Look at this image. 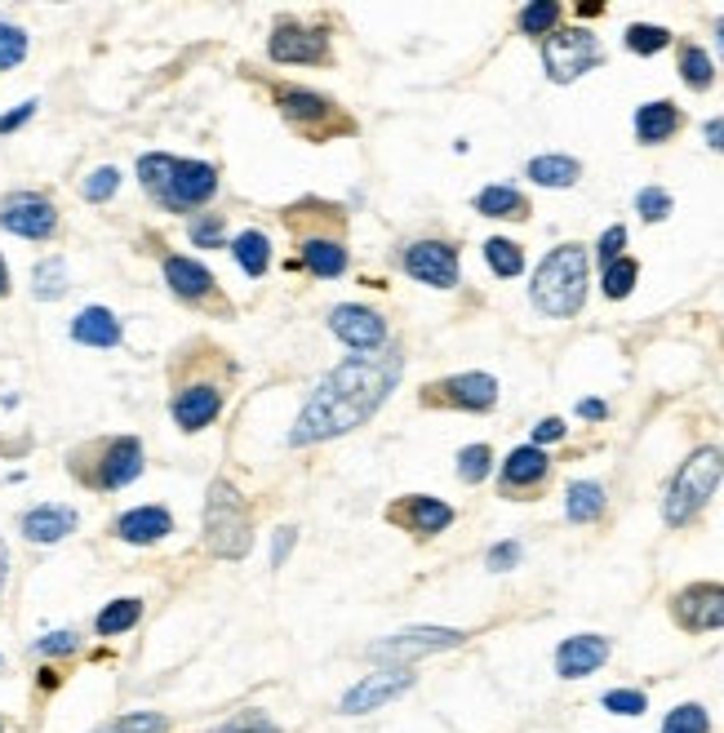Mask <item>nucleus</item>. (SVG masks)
<instances>
[{
	"instance_id": "5",
	"label": "nucleus",
	"mask_w": 724,
	"mask_h": 733,
	"mask_svg": "<svg viewBox=\"0 0 724 733\" xmlns=\"http://www.w3.org/2000/svg\"><path fill=\"white\" fill-rule=\"evenodd\" d=\"M205 543H209V551L218 560H241L254 547L250 507L241 502V493L227 480H214L209 485V498H205Z\"/></svg>"
},
{
	"instance_id": "32",
	"label": "nucleus",
	"mask_w": 724,
	"mask_h": 733,
	"mask_svg": "<svg viewBox=\"0 0 724 733\" xmlns=\"http://www.w3.org/2000/svg\"><path fill=\"white\" fill-rule=\"evenodd\" d=\"M143 618V600H134V596H125V600H111L102 614H98V636H125L134 623Z\"/></svg>"
},
{
	"instance_id": "19",
	"label": "nucleus",
	"mask_w": 724,
	"mask_h": 733,
	"mask_svg": "<svg viewBox=\"0 0 724 733\" xmlns=\"http://www.w3.org/2000/svg\"><path fill=\"white\" fill-rule=\"evenodd\" d=\"M218 409H223V391L209 387V382H196V387L178 391V400H174V422H178L183 431H200V427H209V422L218 418Z\"/></svg>"
},
{
	"instance_id": "45",
	"label": "nucleus",
	"mask_w": 724,
	"mask_h": 733,
	"mask_svg": "<svg viewBox=\"0 0 724 733\" xmlns=\"http://www.w3.org/2000/svg\"><path fill=\"white\" fill-rule=\"evenodd\" d=\"M623 245H627V227L618 223V227H609V232L600 236V245H596L600 263H605V267H609V263H618V258H623Z\"/></svg>"
},
{
	"instance_id": "41",
	"label": "nucleus",
	"mask_w": 724,
	"mask_h": 733,
	"mask_svg": "<svg viewBox=\"0 0 724 733\" xmlns=\"http://www.w3.org/2000/svg\"><path fill=\"white\" fill-rule=\"evenodd\" d=\"M116 187H120V169L102 165V169H94V174L85 178V187H80V192H85V201H94V205H98V201H111V196H116Z\"/></svg>"
},
{
	"instance_id": "2",
	"label": "nucleus",
	"mask_w": 724,
	"mask_h": 733,
	"mask_svg": "<svg viewBox=\"0 0 724 733\" xmlns=\"http://www.w3.org/2000/svg\"><path fill=\"white\" fill-rule=\"evenodd\" d=\"M138 183L160 201L165 209H200L218 192V169L205 160H178L165 152H151L138 160Z\"/></svg>"
},
{
	"instance_id": "57",
	"label": "nucleus",
	"mask_w": 724,
	"mask_h": 733,
	"mask_svg": "<svg viewBox=\"0 0 724 733\" xmlns=\"http://www.w3.org/2000/svg\"><path fill=\"white\" fill-rule=\"evenodd\" d=\"M716 45H721V58H724V22H716Z\"/></svg>"
},
{
	"instance_id": "55",
	"label": "nucleus",
	"mask_w": 724,
	"mask_h": 733,
	"mask_svg": "<svg viewBox=\"0 0 724 733\" xmlns=\"http://www.w3.org/2000/svg\"><path fill=\"white\" fill-rule=\"evenodd\" d=\"M4 578H9V547L0 543V592H4Z\"/></svg>"
},
{
	"instance_id": "14",
	"label": "nucleus",
	"mask_w": 724,
	"mask_h": 733,
	"mask_svg": "<svg viewBox=\"0 0 724 733\" xmlns=\"http://www.w3.org/2000/svg\"><path fill=\"white\" fill-rule=\"evenodd\" d=\"M267 53L276 62H330V36L321 27L303 22H281L267 40Z\"/></svg>"
},
{
	"instance_id": "37",
	"label": "nucleus",
	"mask_w": 724,
	"mask_h": 733,
	"mask_svg": "<svg viewBox=\"0 0 724 733\" xmlns=\"http://www.w3.org/2000/svg\"><path fill=\"white\" fill-rule=\"evenodd\" d=\"M636 276H640V263L636 258H618V263H609L605 267V299H627L632 290H636Z\"/></svg>"
},
{
	"instance_id": "39",
	"label": "nucleus",
	"mask_w": 724,
	"mask_h": 733,
	"mask_svg": "<svg viewBox=\"0 0 724 733\" xmlns=\"http://www.w3.org/2000/svg\"><path fill=\"white\" fill-rule=\"evenodd\" d=\"M489 471H493V449H489V444H467V449L458 453V476H462L467 485H480Z\"/></svg>"
},
{
	"instance_id": "30",
	"label": "nucleus",
	"mask_w": 724,
	"mask_h": 733,
	"mask_svg": "<svg viewBox=\"0 0 724 733\" xmlns=\"http://www.w3.org/2000/svg\"><path fill=\"white\" fill-rule=\"evenodd\" d=\"M485 263L493 267V276L511 281V276L525 272V250H520L516 241H507V236H489V241H485Z\"/></svg>"
},
{
	"instance_id": "35",
	"label": "nucleus",
	"mask_w": 724,
	"mask_h": 733,
	"mask_svg": "<svg viewBox=\"0 0 724 733\" xmlns=\"http://www.w3.org/2000/svg\"><path fill=\"white\" fill-rule=\"evenodd\" d=\"M623 45L632 49V53H663L667 45H672V31L667 27H658V22H632L627 27V36H623Z\"/></svg>"
},
{
	"instance_id": "12",
	"label": "nucleus",
	"mask_w": 724,
	"mask_h": 733,
	"mask_svg": "<svg viewBox=\"0 0 724 733\" xmlns=\"http://www.w3.org/2000/svg\"><path fill=\"white\" fill-rule=\"evenodd\" d=\"M672 614L685 632H721L724 627V587L721 583H694L672 600Z\"/></svg>"
},
{
	"instance_id": "8",
	"label": "nucleus",
	"mask_w": 724,
	"mask_h": 733,
	"mask_svg": "<svg viewBox=\"0 0 724 733\" xmlns=\"http://www.w3.org/2000/svg\"><path fill=\"white\" fill-rule=\"evenodd\" d=\"M462 641H467V632H458V627H404V632L378 641L369 654L382 658V663H409V658H422V654L458 649Z\"/></svg>"
},
{
	"instance_id": "18",
	"label": "nucleus",
	"mask_w": 724,
	"mask_h": 733,
	"mask_svg": "<svg viewBox=\"0 0 724 733\" xmlns=\"http://www.w3.org/2000/svg\"><path fill=\"white\" fill-rule=\"evenodd\" d=\"M138 476H143V440H134V436L111 440V444H107V458H102V467H98V485H102V489H125V485L138 480Z\"/></svg>"
},
{
	"instance_id": "9",
	"label": "nucleus",
	"mask_w": 724,
	"mask_h": 733,
	"mask_svg": "<svg viewBox=\"0 0 724 733\" xmlns=\"http://www.w3.org/2000/svg\"><path fill=\"white\" fill-rule=\"evenodd\" d=\"M404 272L431 290H453L458 285V250L449 241H413L404 250Z\"/></svg>"
},
{
	"instance_id": "40",
	"label": "nucleus",
	"mask_w": 724,
	"mask_h": 733,
	"mask_svg": "<svg viewBox=\"0 0 724 733\" xmlns=\"http://www.w3.org/2000/svg\"><path fill=\"white\" fill-rule=\"evenodd\" d=\"M22 58H27V31L13 22H0V71L18 67Z\"/></svg>"
},
{
	"instance_id": "24",
	"label": "nucleus",
	"mask_w": 724,
	"mask_h": 733,
	"mask_svg": "<svg viewBox=\"0 0 724 733\" xmlns=\"http://www.w3.org/2000/svg\"><path fill=\"white\" fill-rule=\"evenodd\" d=\"M165 281L178 299H209L214 294V276L209 267H200L196 258H183V254H169L165 258Z\"/></svg>"
},
{
	"instance_id": "38",
	"label": "nucleus",
	"mask_w": 724,
	"mask_h": 733,
	"mask_svg": "<svg viewBox=\"0 0 724 733\" xmlns=\"http://www.w3.org/2000/svg\"><path fill=\"white\" fill-rule=\"evenodd\" d=\"M663 733H712V716H707V707H698V703H681V707L663 721Z\"/></svg>"
},
{
	"instance_id": "54",
	"label": "nucleus",
	"mask_w": 724,
	"mask_h": 733,
	"mask_svg": "<svg viewBox=\"0 0 724 733\" xmlns=\"http://www.w3.org/2000/svg\"><path fill=\"white\" fill-rule=\"evenodd\" d=\"M223 733H281L276 725H267V721H250V725H232V730Z\"/></svg>"
},
{
	"instance_id": "6",
	"label": "nucleus",
	"mask_w": 724,
	"mask_h": 733,
	"mask_svg": "<svg viewBox=\"0 0 724 733\" xmlns=\"http://www.w3.org/2000/svg\"><path fill=\"white\" fill-rule=\"evenodd\" d=\"M605 62V45L596 31L587 27H556L547 40H542V67L556 85H569L587 71H596Z\"/></svg>"
},
{
	"instance_id": "17",
	"label": "nucleus",
	"mask_w": 724,
	"mask_h": 733,
	"mask_svg": "<svg viewBox=\"0 0 724 733\" xmlns=\"http://www.w3.org/2000/svg\"><path fill=\"white\" fill-rule=\"evenodd\" d=\"M276 98H281V111L294 120V125H303L307 134H325V125H339L343 116H339V107L325 98V94H307V89H276ZM348 125V120H343Z\"/></svg>"
},
{
	"instance_id": "7",
	"label": "nucleus",
	"mask_w": 724,
	"mask_h": 733,
	"mask_svg": "<svg viewBox=\"0 0 724 733\" xmlns=\"http://www.w3.org/2000/svg\"><path fill=\"white\" fill-rule=\"evenodd\" d=\"M422 404L485 413V409L498 404V378H489V373H453V378H440V382H431L422 391Z\"/></svg>"
},
{
	"instance_id": "44",
	"label": "nucleus",
	"mask_w": 724,
	"mask_h": 733,
	"mask_svg": "<svg viewBox=\"0 0 724 733\" xmlns=\"http://www.w3.org/2000/svg\"><path fill=\"white\" fill-rule=\"evenodd\" d=\"M169 730V721L160 716V712H129V716H120L111 733H165Z\"/></svg>"
},
{
	"instance_id": "36",
	"label": "nucleus",
	"mask_w": 724,
	"mask_h": 733,
	"mask_svg": "<svg viewBox=\"0 0 724 733\" xmlns=\"http://www.w3.org/2000/svg\"><path fill=\"white\" fill-rule=\"evenodd\" d=\"M36 299H45V303H53V299H62L67 294V263L62 258H45L40 267H36Z\"/></svg>"
},
{
	"instance_id": "23",
	"label": "nucleus",
	"mask_w": 724,
	"mask_h": 733,
	"mask_svg": "<svg viewBox=\"0 0 724 733\" xmlns=\"http://www.w3.org/2000/svg\"><path fill=\"white\" fill-rule=\"evenodd\" d=\"M80 525V516L71 511V507H31L27 516H22V538L27 543H62L71 529Z\"/></svg>"
},
{
	"instance_id": "15",
	"label": "nucleus",
	"mask_w": 724,
	"mask_h": 733,
	"mask_svg": "<svg viewBox=\"0 0 724 733\" xmlns=\"http://www.w3.org/2000/svg\"><path fill=\"white\" fill-rule=\"evenodd\" d=\"M387 520L409 529V534H418V538H436L440 529L453 525V507L440 502V498H427V493H409V498L387 507Z\"/></svg>"
},
{
	"instance_id": "51",
	"label": "nucleus",
	"mask_w": 724,
	"mask_h": 733,
	"mask_svg": "<svg viewBox=\"0 0 724 733\" xmlns=\"http://www.w3.org/2000/svg\"><path fill=\"white\" fill-rule=\"evenodd\" d=\"M294 538H299V534H294L290 525H285V529H276V543H272V565H285V556L294 551Z\"/></svg>"
},
{
	"instance_id": "4",
	"label": "nucleus",
	"mask_w": 724,
	"mask_h": 733,
	"mask_svg": "<svg viewBox=\"0 0 724 733\" xmlns=\"http://www.w3.org/2000/svg\"><path fill=\"white\" fill-rule=\"evenodd\" d=\"M724 476V453L716 444H703V449H694L685 462H681V471L672 476V489H667V498H663V520L667 525H689L707 502H712V493H716V485H721Z\"/></svg>"
},
{
	"instance_id": "3",
	"label": "nucleus",
	"mask_w": 724,
	"mask_h": 733,
	"mask_svg": "<svg viewBox=\"0 0 724 733\" xmlns=\"http://www.w3.org/2000/svg\"><path fill=\"white\" fill-rule=\"evenodd\" d=\"M587 250L583 245H556L538 272H534V285H529V299L542 316L551 321H569L583 312L587 303Z\"/></svg>"
},
{
	"instance_id": "13",
	"label": "nucleus",
	"mask_w": 724,
	"mask_h": 733,
	"mask_svg": "<svg viewBox=\"0 0 724 733\" xmlns=\"http://www.w3.org/2000/svg\"><path fill=\"white\" fill-rule=\"evenodd\" d=\"M330 330H334L352 352H361V356H373V352L387 343V321H382L378 312L361 307V303L334 307V312H330Z\"/></svg>"
},
{
	"instance_id": "21",
	"label": "nucleus",
	"mask_w": 724,
	"mask_h": 733,
	"mask_svg": "<svg viewBox=\"0 0 724 733\" xmlns=\"http://www.w3.org/2000/svg\"><path fill=\"white\" fill-rule=\"evenodd\" d=\"M681 125H685V111H681L676 102H667V98L645 102V107L636 111V138H640L645 147H658V143H667V138H676Z\"/></svg>"
},
{
	"instance_id": "27",
	"label": "nucleus",
	"mask_w": 724,
	"mask_h": 733,
	"mask_svg": "<svg viewBox=\"0 0 724 733\" xmlns=\"http://www.w3.org/2000/svg\"><path fill=\"white\" fill-rule=\"evenodd\" d=\"M538 187H574L583 178V165L574 156H534L525 169Z\"/></svg>"
},
{
	"instance_id": "16",
	"label": "nucleus",
	"mask_w": 724,
	"mask_h": 733,
	"mask_svg": "<svg viewBox=\"0 0 724 733\" xmlns=\"http://www.w3.org/2000/svg\"><path fill=\"white\" fill-rule=\"evenodd\" d=\"M605 663H609V641H605V636H591V632L569 636V641L556 649V672H560L565 681H583V676L600 672Z\"/></svg>"
},
{
	"instance_id": "22",
	"label": "nucleus",
	"mask_w": 724,
	"mask_h": 733,
	"mask_svg": "<svg viewBox=\"0 0 724 733\" xmlns=\"http://www.w3.org/2000/svg\"><path fill=\"white\" fill-rule=\"evenodd\" d=\"M174 529V516L165 507H134L116 520V538L134 543V547H147V543H160L165 534Z\"/></svg>"
},
{
	"instance_id": "42",
	"label": "nucleus",
	"mask_w": 724,
	"mask_h": 733,
	"mask_svg": "<svg viewBox=\"0 0 724 733\" xmlns=\"http://www.w3.org/2000/svg\"><path fill=\"white\" fill-rule=\"evenodd\" d=\"M600 707H605V712H614V716H645L649 698H645L640 690H614V694H605V698H600Z\"/></svg>"
},
{
	"instance_id": "20",
	"label": "nucleus",
	"mask_w": 724,
	"mask_h": 733,
	"mask_svg": "<svg viewBox=\"0 0 724 733\" xmlns=\"http://www.w3.org/2000/svg\"><path fill=\"white\" fill-rule=\"evenodd\" d=\"M547 471H551V458H547L538 444H520V449H511L507 462H502V489L516 498V489H534V485H542Z\"/></svg>"
},
{
	"instance_id": "43",
	"label": "nucleus",
	"mask_w": 724,
	"mask_h": 733,
	"mask_svg": "<svg viewBox=\"0 0 724 733\" xmlns=\"http://www.w3.org/2000/svg\"><path fill=\"white\" fill-rule=\"evenodd\" d=\"M636 209H640L645 223H663V218L672 214V196H667L663 187H645V192L636 196Z\"/></svg>"
},
{
	"instance_id": "25",
	"label": "nucleus",
	"mask_w": 724,
	"mask_h": 733,
	"mask_svg": "<svg viewBox=\"0 0 724 733\" xmlns=\"http://www.w3.org/2000/svg\"><path fill=\"white\" fill-rule=\"evenodd\" d=\"M71 339L85 343V348H116L120 343V321L107 307H85L71 321Z\"/></svg>"
},
{
	"instance_id": "47",
	"label": "nucleus",
	"mask_w": 724,
	"mask_h": 733,
	"mask_svg": "<svg viewBox=\"0 0 724 733\" xmlns=\"http://www.w3.org/2000/svg\"><path fill=\"white\" fill-rule=\"evenodd\" d=\"M192 241L196 245H223V218H200V223H192Z\"/></svg>"
},
{
	"instance_id": "53",
	"label": "nucleus",
	"mask_w": 724,
	"mask_h": 733,
	"mask_svg": "<svg viewBox=\"0 0 724 733\" xmlns=\"http://www.w3.org/2000/svg\"><path fill=\"white\" fill-rule=\"evenodd\" d=\"M578 413H583V418H609V404H605V400H583Z\"/></svg>"
},
{
	"instance_id": "10",
	"label": "nucleus",
	"mask_w": 724,
	"mask_h": 733,
	"mask_svg": "<svg viewBox=\"0 0 724 733\" xmlns=\"http://www.w3.org/2000/svg\"><path fill=\"white\" fill-rule=\"evenodd\" d=\"M0 227L13 236H27V241H49L58 227V209L36 192H18L0 205Z\"/></svg>"
},
{
	"instance_id": "34",
	"label": "nucleus",
	"mask_w": 724,
	"mask_h": 733,
	"mask_svg": "<svg viewBox=\"0 0 724 733\" xmlns=\"http://www.w3.org/2000/svg\"><path fill=\"white\" fill-rule=\"evenodd\" d=\"M556 27H560V4L556 0H534V4L520 9V31L525 36H542L547 40Z\"/></svg>"
},
{
	"instance_id": "1",
	"label": "nucleus",
	"mask_w": 724,
	"mask_h": 733,
	"mask_svg": "<svg viewBox=\"0 0 724 733\" xmlns=\"http://www.w3.org/2000/svg\"><path fill=\"white\" fill-rule=\"evenodd\" d=\"M400 382V356L395 352H378V356H356V361H343L339 369H330L316 391L307 395L294 431H290V444H321V440H334L343 431H356L361 422H369L387 395L395 391Z\"/></svg>"
},
{
	"instance_id": "11",
	"label": "nucleus",
	"mask_w": 724,
	"mask_h": 733,
	"mask_svg": "<svg viewBox=\"0 0 724 733\" xmlns=\"http://www.w3.org/2000/svg\"><path fill=\"white\" fill-rule=\"evenodd\" d=\"M409 690H413V672H404V667L369 672L361 685H352V690L343 694L339 712H343V716H364V712H373V707H387L391 698H400V694H409Z\"/></svg>"
},
{
	"instance_id": "52",
	"label": "nucleus",
	"mask_w": 724,
	"mask_h": 733,
	"mask_svg": "<svg viewBox=\"0 0 724 733\" xmlns=\"http://www.w3.org/2000/svg\"><path fill=\"white\" fill-rule=\"evenodd\" d=\"M703 138H707L712 152H724V120H707L703 125Z\"/></svg>"
},
{
	"instance_id": "49",
	"label": "nucleus",
	"mask_w": 724,
	"mask_h": 733,
	"mask_svg": "<svg viewBox=\"0 0 724 733\" xmlns=\"http://www.w3.org/2000/svg\"><path fill=\"white\" fill-rule=\"evenodd\" d=\"M551 440H565V422L560 418H542L534 427V444H551Z\"/></svg>"
},
{
	"instance_id": "28",
	"label": "nucleus",
	"mask_w": 724,
	"mask_h": 733,
	"mask_svg": "<svg viewBox=\"0 0 724 733\" xmlns=\"http://www.w3.org/2000/svg\"><path fill=\"white\" fill-rule=\"evenodd\" d=\"M476 214H485V218H529V201L516 187H485L476 196Z\"/></svg>"
},
{
	"instance_id": "56",
	"label": "nucleus",
	"mask_w": 724,
	"mask_h": 733,
	"mask_svg": "<svg viewBox=\"0 0 724 733\" xmlns=\"http://www.w3.org/2000/svg\"><path fill=\"white\" fill-rule=\"evenodd\" d=\"M9 294V267H4V258H0V299Z\"/></svg>"
},
{
	"instance_id": "29",
	"label": "nucleus",
	"mask_w": 724,
	"mask_h": 733,
	"mask_svg": "<svg viewBox=\"0 0 724 733\" xmlns=\"http://www.w3.org/2000/svg\"><path fill=\"white\" fill-rule=\"evenodd\" d=\"M303 263H307V272H316V276H343V267H348V250L339 245V241H303Z\"/></svg>"
},
{
	"instance_id": "50",
	"label": "nucleus",
	"mask_w": 724,
	"mask_h": 733,
	"mask_svg": "<svg viewBox=\"0 0 724 733\" xmlns=\"http://www.w3.org/2000/svg\"><path fill=\"white\" fill-rule=\"evenodd\" d=\"M31 116H36V102H22V107L4 111V116H0V134H13V129H18V125H27Z\"/></svg>"
},
{
	"instance_id": "46",
	"label": "nucleus",
	"mask_w": 724,
	"mask_h": 733,
	"mask_svg": "<svg viewBox=\"0 0 724 733\" xmlns=\"http://www.w3.org/2000/svg\"><path fill=\"white\" fill-rule=\"evenodd\" d=\"M76 645H80V636H76V632H53V636H40V641H36V654L53 658V654H71Z\"/></svg>"
},
{
	"instance_id": "48",
	"label": "nucleus",
	"mask_w": 724,
	"mask_h": 733,
	"mask_svg": "<svg viewBox=\"0 0 724 733\" xmlns=\"http://www.w3.org/2000/svg\"><path fill=\"white\" fill-rule=\"evenodd\" d=\"M520 560V543H498L493 551H489V569L493 574H502V569H511Z\"/></svg>"
},
{
	"instance_id": "33",
	"label": "nucleus",
	"mask_w": 724,
	"mask_h": 733,
	"mask_svg": "<svg viewBox=\"0 0 724 733\" xmlns=\"http://www.w3.org/2000/svg\"><path fill=\"white\" fill-rule=\"evenodd\" d=\"M681 76L689 89H712V80H716L712 53L703 45H681Z\"/></svg>"
},
{
	"instance_id": "26",
	"label": "nucleus",
	"mask_w": 724,
	"mask_h": 733,
	"mask_svg": "<svg viewBox=\"0 0 724 733\" xmlns=\"http://www.w3.org/2000/svg\"><path fill=\"white\" fill-rule=\"evenodd\" d=\"M565 516H569L574 525L600 520V516H605V485H596V480L569 485V493H565Z\"/></svg>"
},
{
	"instance_id": "31",
	"label": "nucleus",
	"mask_w": 724,
	"mask_h": 733,
	"mask_svg": "<svg viewBox=\"0 0 724 733\" xmlns=\"http://www.w3.org/2000/svg\"><path fill=\"white\" fill-rule=\"evenodd\" d=\"M232 254H236V263L245 267V276H263L267 263H272V245H267L263 232H241L236 245H232Z\"/></svg>"
}]
</instances>
